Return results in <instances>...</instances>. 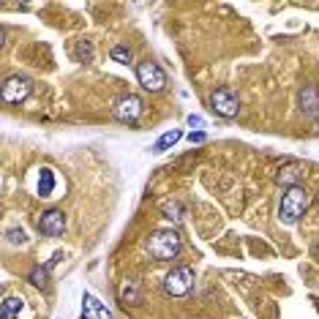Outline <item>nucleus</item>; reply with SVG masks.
Segmentation results:
<instances>
[{"mask_svg":"<svg viewBox=\"0 0 319 319\" xmlns=\"http://www.w3.org/2000/svg\"><path fill=\"white\" fill-rule=\"evenodd\" d=\"M161 213L169 221H180L183 218V207L178 202H169V199H164V202H161Z\"/></svg>","mask_w":319,"mask_h":319,"instance_id":"16","label":"nucleus"},{"mask_svg":"<svg viewBox=\"0 0 319 319\" xmlns=\"http://www.w3.org/2000/svg\"><path fill=\"white\" fill-rule=\"evenodd\" d=\"M33 90L28 77H9L3 82V101L6 104H22Z\"/></svg>","mask_w":319,"mask_h":319,"instance_id":"6","label":"nucleus"},{"mask_svg":"<svg viewBox=\"0 0 319 319\" xmlns=\"http://www.w3.org/2000/svg\"><path fill=\"white\" fill-rule=\"evenodd\" d=\"M308 207V191L303 186H295V188H286V194L281 199V207H278V218L284 221V224H298L300 216L306 213Z\"/></svg>","mask_w":319,"mask_h":319,"instance_id":"2","label":"nucleus"},{"mask_svg":"<svg viewBox=\"0 0 319 319\" xmlns=\"http://www.w3.org/2000/svg\"><path fill=\"white\" fill-rule=\"evenodd\" d=\"M298 107L306 117H319V85H303L300 87Z\"/></svg>","mask_w":319,"mask_h":319,"instance_id":"7","label":"nucleus"},{"mask_svg":"<svg viewBox=\"0 0 319 319\" xmlns=\"http://www.w3.org/2000/svg\"><path fill=\"white\" fill-rule=\"evenodd\" d=\"M9 243H28V235L25 232H22V229H11V232H9Z\"/></svg>","mask_w":319,"mask_h":319,"instance_id":"20","label":"nucleus"},{"mask_svg":"<svg viewBox=\"0 0 319 319\" xmlns=\"http://www.w3.org/2000/svg\"><path fill=\"white\" fill-rule=\"evenodd\" d=\"M180 235L175 229H158L148 237V251L150 257L158 259V262H166V259H175L180 251Z\"/></svg>","mask_w":319,"mask_h":319,"instance_id":"1","label":"nucleus"},{"mask_svg":"<svg viewBox=\"0 0 319 319\" xmlns=\"http://www.w3.org/2000/svg\"><path fill=\"white\" fill-rule=\"evenodd\" d=\"M300 178H303V169H300L298 164H289L286 169L278 172L276 183H278V186H284V188H295V186H300V183H298Z\"/></svg>","mask_w":319,"mask_h":319,"instance_id":"12","label":"nucleus"},{"mask_svg":"<svg viewBox=\"0 0 319 319\" xmlns=\"http://www.w3.org/2000/svg\"><path fill=\"white\" fill-rule=\"evenodd\" d=\"M63 229H66V216L60 210H46L38 218V232L46 237H60Z\"/></svg>","mask_w":319,"mask_h":319,"instance_id":"8","label":"nucleus"},{"mask_svg":"<svg viewBox=\"0 0 319 319\" xmlns=\"http://www.w3.org/2000/svg\"><path fill=\"white\" fill-rule=\"evenodd\" d=\"M82 319H112V314H109L107 306H101L93 295L85 292V298H82Z\"/></svg>","mask_w":319,"mask_h":319,"instance_id":"11","label":"nucleus"},{"mask_svg":"<svg viewBox=\"0 0 319 319\" xmlns=\"http://www.w3.org/2000/svg\"><path fill=\"white\" fill-rule=\"evenodd\" d=\"M316 257H319V246H316Z\"/></svg>","mask_w":319,"mask_h":319,"instance_id":"24","label":"nucleus"},{"mask_svg":"<svg viewBox=\"0 0 319 319\" xmlns=\"http://www.w3.org/2000/svg\"><path fill=\"white\" fill-rule=\"evenodd\" d=\"M316 131H319V117H316Z\"/></svg>","mask_w":319,"mask_h":319,"instance_id":"23","label":"nucleus"},{"mask_svg":"<svg viewBox=\"0 0 319 319\" xmlns=\"http://www.w3.org/2000/svg\"><path fill=\"white\" fill-rule=\"evenodd\" d=\"M46 273H50V267H36V270H30V284L33 286H44L46 284Z\"/></svg>","mask_w":319,"mask_h":319,"instance_id":"18","label":"nucleus"},{"mask_svg":"<svg viewBox=\"0 0 319 319\" xmlns=\"http://www.w3.org/2000/svg\"><path fill=\"white\" fill-rule=\"evenodd\" d=\"M22 311V298H6L0 306V319H17Z\"/></svg>","mask_w":319,"mask_h":319,"instance_id":"13","label":"nucleus"},{"mask_svg":"<svg viewBox=\"0 0 319 319\" xmlns=\"http://www.w3.org/2000/svg\"><path fill=\"white\" fill-rule=\"evenodd\" d=\"M112 60H117V63H131V50L129 46H123V44H117V46H112Z\"/></svg>","mask_w":319,"mask_h":319,"instance_id":"17","label":"nucleus"},{"mask_svg":"<svg viewBox=\"0 0 319 319\" xmlns=\"http://www.w3.org/2000/svg\"><path fill=\"white\" fill-rule=\"evenodd\" d=\"M191 289H194V270L191 267L180 265L164 276V292L172 298H186V295H191Z\"/></svg>","mask_w":319,"mask_h":319,"instance_id":"3","label":"nucleus"},{"mask_svg":"<svg viewBox=\"0 0 319 319\" xmlns=\"http://www.w3.org/2000/svg\"><path fill=\"white\" fill-rule=\"evenodd\" d=\"M52 191H55V172L41 169V175H38V197H52Z\"/></svg>","mask_w":319,"mask_h":319,"instance_id":"14","label":"nucleus"},{"mask_svg":"<svg viewBox=\"0 0 319 319\" xmlns=\"http://www.w3.org/2000/svg\"><path fill=\"white\" fill-rule=\"evenodd\" d=\"M77 55H79L82 60H90V58H93V46H90V41H79Z\"/></svg>","mask_w":319,"mask_h":319,"instance_id":"19","label":"nucleus"},{"mask_svg":"<svg viewBox=\"0 0 319 319\" xmlns=\"http://www.w3.org/2000/svg\"><path fill=\"white\" fill-rule=\"evenodd\" d=\"M188 126H197V129H202V126H205V120H202L199 115H191V117H188Z\"/></svg>","mask_w":319,"mask_h":319,"instance_id":"22","label":"nucleus"},{"mask_svg":"<svg viewBox=\"0 0 319 319\" xmlns=\"http://www.w3.org/2000/svg\"><path fill=\"white\" fill-rule=\"evenodd\" d=\"M137 79H139V85L145 87V90H150V93L164 90V85H166L164 71L158 68V63H153V60L139 63V66H137Z\"/></svg>","mask_w":319,"mask_h":319,"instance_id":"4","label":"nucleus"},{"mask_svg":"<svg viewBox=\"0 0 319 319\" xmlns=\"http://www.w3.org/2000/svg\"><path fill=\"white\" fill-rule=\"evenodd\" d=\"M188 139H191V145H194V142L199 145V142H205V134H202V131H191V134H188Z\"/></svg>","mask_w":319,"mask_h":319,"instance_id":"21","label":"nucleus"},{"mask_svg":"<svg viewBox=\"0 0 319 319\" xmlns=\"http://www.w3.org/2000/svg\"><path fill=\"white\" fill-rule=\"evenodd\" d=\"M139 115H142V101L137 99V95H123V99L115 104V117L117 120L134 123Z\"/></svg>","mask_w":319,"mask_h":319,"instance_id":"9","label":"nucleus"},{"mask_svg":"<svg viewBox=\"0 0 319 319\" xmlns=\"http://www.w3.org/2000/svg\"><path fill=\"white\" fill-rule=\"evenodd\" d=\"M210 104L221 117H235L237 112H240V99L235 95L232 87H218V90H213Z\"/></svg>","mask_w":319,"mask_h":319,"instance_id":"5","label":"nucleus"},{"mask_svg":"<svg viewBox=\"0 0 319 319\" xmlns=\"http://www.w3.org/2000/svg\"><path fill=\"white\" fill-rule=\"evenodd\" d=\"M180 137H183V131H178V129H175V131H166L164 137H161V139H158L156 145H153V150H156V153H164V150H166V148H172V145H175V142H178Z\"/></svg>","mask_w":319,"mask_h":319,"instance_id":"15","label":"nucleus"},{"mask_svg":"<svg viewBox=\"0 0 319 319\" xmlns=\"http://www.w3.org/2000/svg\"><path fill=\"white\" fill-rule=\"evenodd\" d=\"M117 298H120L123 306H139L142 303V286L137 278H126L120 284V289H117Z\"/></svg>","mask_w":319,"mask_h":319,"instance_id":"10","label":"nucleus"}]
</instances>
